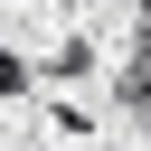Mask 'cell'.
<instances>
[{"mask_svg":"<svg viewBox=\"0 0 151 151\" xmlns=\"http://www.w3.org/2000/svg\"><path fill=\"white\" fill-rule=\"evenodd\" d=\"M28 85H38V66L28 57H0V94H28Z\"/></svg>","mask_w":151,"mask_h":151,"instance_id":"cell-1","label":"cell"},{"mask_svg":"<svg viewBox=\"0 0 151 151\" xmlns=\"http://www.w3.org/2000/svg\"><path fill=\"white\" fill-rule=\"evenodd\" d=\"M132 57L151 66V0H142V28H132Z\"/></svg>","mask_w":151,"mask_h":151,"instance_id":"cell-2","label":"cell"}]
</instances>
